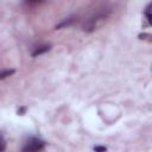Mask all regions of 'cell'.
Wrapping results in <instances>:
<instances>
[{
    "label": "cell",
    "instance_id": "1",
    "mask_svg": "<svg viewBox=\"0 0 152 152\" xmlns=\"http://www.w3.org/2000/svg\"><path fill=\"white\" fill-rule=\"evenodd\" d=\"M43 147H44V141H42L39 139H31L23 147V151H39Z\"/></svg>",
    "mask_w": 152,
    "mask_h": 152
},
{
    "label": "cell",
    "instance_id": "2",
    "mask_svg": "<svg viewBox=\"0 0 152 152\" xmlns=\"http://www.w3.org/2000/svg\"><path fill=\"white\" fill-rule=\"evenodd\" d=\"M50 48L49 46H46V45H44V46H39V48H37L36 49V51H33V53H32V56H39V55H42V53H44V52H46L48 50H49Z\"/></svg>",
    "mask_w": 152,
    "mask_h": 152
},
{
    "label": "cell",
    "instance_id": "3",
    "mask_svg": "<svg viewBox=\"0 0 152 152\" xmlns=\"http://www.w3.org/2000/svg\"><path fill=\"white\" fill-rule=\"evenodd\" d=\"M13 72H14V70H5V71H2V72H1L0 78H1V80H4L5 77H7V76H10V75H12Z\"/></svg>",
    "mask_w": 152,
    "mask_h": 152
},
{
    "label": "cell",
    "instance_id": "4",
    "mask_svg": "<svg viewBox=\"0 0 152 152\" xmlns=\"http://www.w3.org/2000/svg\"><path fill=\"white\" fill-rule=\"evenodd\" d=\"M145 15L147 17V15H152V2L146 7V10H145Z\"/></svg>",
    "mask_w": 152,
    "mask_h": 152
},
{
    "label": "cell",
    "instance_id": "5",
    "mask_svg": "<svg viewBox=\"0 0 152 152\" xmlns=\"http://www.w3.org/2000/svg\"><path fill=\"white\" fill-rule=\"evenodd\" d=\"M27 4H30V5H36V4H39L42 0H25Z\"/></svg>",
    "mask_w": 152,
    "mask_h": 152
},
{
    "label": "cell",
    "instance_id": "6",
    "mask_svg": "<svg viewBox=\"0 0 152 152\" xmlns=\"http://www.w3.org/2000/svg\"><path fill=\"white\" fill-rule=\"evenodd\" d=\"M94 150H95V151H104L106 147H100V146H97V147H94Z\"/></svg>",
    "mask_w": 152,
    "mask_h": 152
},
{
    "label": "cell",
    "instance_id": "7",
    "mask_svg": "<svg viewBox=\"0 0 152 152\" xmlns=\"http://www.w3.org/2000/svg\"><path fill=\"white\" fill-rule=\"evenodd\" d=\"M146 18H147V20H148V23H150V25H152V15H147Z\"/></svg>",
    "mask_w": 152,
    "mask_h": 152
}]
</instances>
